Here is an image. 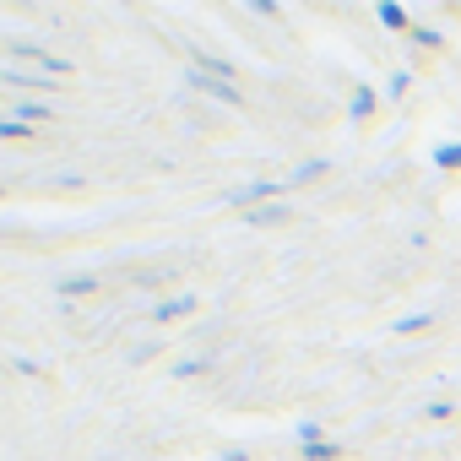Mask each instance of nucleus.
Listing matches in <instances>:
<instances>
[{"mask_svg":"<svg viewBox=\"0 0 461 461\" xmlns=\"http://www.w3.org/2000/svg\"><path fill=\"white\" fill-rule=\"evenodd\" d=\"M55 294L60 299H87V294H98V277H60Z\"/></svg>","mask_w":461,"mask_h":461,"instance_id":"6e6552de","label":"nucleus"},{"mask_svg":"<svg viewBox=\"0 0 461 461\" xmlns=\"http://www.w3.org/2000/svg\"><path fill=\"white\" fill-rule=\"evenodd\" d=\"M434 163H439V168H461V141H445V147H434Z\"/></svg>","mask_w":461,"mask_h":461,"instance_id":"4468645a","label":"nucleus"},{"mask_svg":"<svg viewBox=\"0 0 461 461\" xmlns=\"http://www.w3.org/2000/svg\"><path fill=\"white\" fill-rule=\"evenodd\" d=\"M288 217H294V206H256V212H250L256 228H277V222H288Z\"/></svg>","mask_w":461,"mask_h":461,"instance_id":"9b49d317","label":"nucleus"},{"mask_svg":"<svg viewBox=\"0 0 461 461\" xmlns=\"http://www.w3.org/2000/svg\"><path fill=\"white\" fill-rule=\"evenodd\" d=\"M375 104H380V98H375V87H364V82H358V87H353L348 114H353V120H369V114H375Z\"/></svg>","mask_w":461,"mask_h":461,"instance_id":"9d476101","label":"nucleus"},{"mask_svg":"<svg viewBox=\"0 0 461 461\" xmlns=\"http://www.w3.org/2000/svg\"><path fill=\"white\" fill-rule=\"evenodd\" d=\"M0 136H6V141H28L33 125H23V120H0Z\"/></svg>","mask_w":461,"mask_h":461,"instance_id":"dca6fc26","label":"nucleus"},{"mask_svg":"<svg viewBox=\"0 0 461 461\" xmlns=\"http://www.w3.org/2000/svg\"><path fill=\"white\" fill-rule=\"evenodd\" d=\"M391 331L396 337H423V331H434V310H412V315L391 321Z\"/></svg>","mask_w":461,"mask_h":461,"instance_id":"423d86ee","label":"nucleus"},{"mask_svg":"<svg viewBox=\"0 0 461 461\" xmlns=\"http://www.w3.org/2000/svg\"><path fill=\"white\" fill-rule=\"evenodd\" d=\"M283 190H288L283 179H245V185H234V190H228L222 201H228V206H245V212H256V201H277Z\"/></svg>","mask_w":461,"mask_h":461,"instance_id":"7ed1b4c3","label":"nucleus"},{"mask_svg":"<svg viewBox=\"0 0 461 461\" xmlns=\"http://www.w3.org/2000/svg\"><path fill=\"white\" fill-rule=\"evenodd\" d=\"M321 439H326L321 418H304V423H299V445H321Z\"/></svg>","mask_w":461,"mask_h":461,"instance_id":"2eb2a0df","label":"nucleus"},{"mask_svg":"<svg viewBox=\"0 0 461 461\" xmlns=\"http://www.w3.org/2000/svg\"><path fill=\"white\" fill-rule=\"evenodd\" d=\"M185 82L190 87H201L206 98H217V104H228V109H245V93L228 82V77H217V71H185Z\"/></svg>","mask_w":461,"mask_h":461,"instance_id":"f03ea898","label":"nucleus"},{"mask_svg":"<svg viewBox=\"0 0 461 461\" xmlns=\"http://www.w3.org/2000/svg\"><path fill=\"white\" fill-rule=\"evenodd\" d=\"M423 418H434V423H445V418H456V407H450V402H429V407H423Z\"/></svg>","mask_w":461,"mask_h":461,"instance_id":"a211bd4d","label":"nucleus"},{"mask_svg":"<svg viewBox=\"0 0 461 461\" xmlns=\"http://www.w3.org/2000/svg\"><path fill=\"white\" fill-rule=\"evenodd\" d=\"M217 364V353H195V358H179L174 364V380H195V375H206Z\"/></svg>","mask_w":461,"mask_h":461,"instance_id":"1a4fd4ad","label":"nucleus"},{"mask_svg":"<svg viewBox=\"0 0 461 461\" xmlns=\"http://www.w3.org/2000/svg\"><path fill=\"white\" fill-rule=\"evenodd\" d=\"M331 174V158H310V163H299L294 174H288V185H315V179H326Z\"/></svg>","mask_w":461,"mask_h":461,"instance_id":"0eeeda50","label":"nucleus"},{"mask_svg":"<svg viewBox=\"0 0 461 461\" xmlns=\"http://www.w3.org/2000/svg\"><path fill=\"white\" fill-rule=\"evenodd\" d=\"M195 304H201L195 294H174V299H158V304H152V321H158V326H168V321H185V315H195Z\"/></svg>","mask_w":461,"mask_h":461,"instance_id":"20e7f679","label":"nucleus"},{"mask_svg":"<svg viewBox=\"0 0 461 461\" xmlns=\"http://www.w3.org/2000/svg\"><path fill=\"white\" fill-rule=\"evenodd\" d=\"M348 450L337 445V439H321V445H304V461H342Z\"/></svg>","mask_w":461,"mask_h":461,"instance_id":"f8f14e48","label":"nucleus"},{"mask_svg":"<svg viewBox=\"0 0 461 461\" xmlns=\"http://www.w3.org/2000/svg\"><path fill=\"white\" fill-rule=\"evenodd\" d=\"M412 44H423V50H439V28H412Z\"/></svg>","mask_w":461,"mask_h":461,"instance_id":"f3484780","label":"nucleus"},{"mask_svg":"<svg viewBox=\"0 0 461 461\" xmlns=\"http://www.w3.org/2000/svg\"><path fill=\"white\" fill-rule=\"evenodd\" d=\"M6 66H33L39 77H71L77 66L71 60H60V55H44V50H28V44H6Z\"/></svg>","mask_w":461,"mask_h":461,"instance_id":"f257e3e1","label":"nucleus"},{"mask_svg":"<svg viewBox=\"0 0 461 461\" xmlns=\"http://www.w3.org/2000/svg\"><path fill=\"white\" fill-rule=\"evenodd\" d=\"M50 114H55V109H50V104H33V98H12V104H6V120H23V125H44Z\"/></svg>","mask_w":461,"mask_h":461,"instance_id":"39448f33","label":"nucleus"},{"mask_svg":"<svg viewBox=\"0 0 461 461\" xmlns=\"http://www.w3.org/2000/svg\"><path fill=\"white\" fill-rule=\"evenodd\" d=\"M380 23H385L391 33H407V6H391V0H385V6H380Z\"/></svg>","mask_w":461,"mask_h":461,"instance_id":"ddd939ff","label":"nucleus"}]
</instances>
